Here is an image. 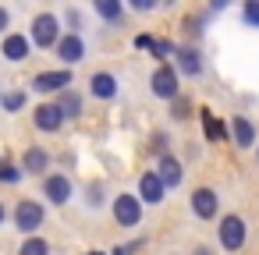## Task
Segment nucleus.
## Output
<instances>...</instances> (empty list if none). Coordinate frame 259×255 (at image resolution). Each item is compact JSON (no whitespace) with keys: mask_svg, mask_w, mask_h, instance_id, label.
I'll return each mask as SVG.
<instances>
[{"mask_svg":"<svg viewBox=\"0 0 259 255\" xmlns=\"http://www.w3.org/2000/svg\"><path fill=\"white\" fill-rule=\"evenodd\" d=\"M32 46H39V50H50V46H57L61 43V22H57V15H36L32 18Z\"/></svg>","mask_w":259,"mask_h":255,"instance_id":"f257e3e1","label":"nucleus"},{"mask_svg":"<svg viewBox=\"0 0 259 255\" xmlns=\"http://www.w3.org/2000/svg\"><path fill=\"white\" fill-rule=\"evenodd\" d=\"M217 237H220V248H224V251H241V244H245V237H248V227H245L241 216L227 213V216L220 220V227H217Z\"/></svg>","mask_w":259,"mask_h":255,"instance_id":"f03ea898","label":"nucleus"},{"mask_svg":"<svg viewBox=\"0 0 259 255\" xmlns=\"http://www.w3.org/2000/svg\"><path fill=\"white\" fill-rule=\"evenodd\" d=\"M43 216H47V209H43L39 202H32V198H22V202L15 206V227H18L22 234H36V230L43 227Z\"/></svg>","mask_w":259,"mask_h":255,"instance_id":"7ed1b4c3","label":"nucleus"},{"mask_svg":"<svg viewBox=\"0 0 259 255\" xmlns=\"http://www.w3.org/2000/svg\"><path fill=\"white\" fill-rule=\"evenodd\" d=\"M149 85H153V96H160V99L170 103V99L181 92V85H178V68H174V64H160V68L153 71Z\"/></svg>","mask_w":259,"mask_h":255,"instance_id":"20e7f679","label":"nucleus"},{"mask_svg":"<svg viewBox=\"0 0 259 255\" xmlns=\"http://www.w3.org/2000/svg\"><path fill=\"white\" fill-rule=\"evenodd\" d=\"M114 220L121 223V227H139L142 223V195L135 198V195H117L114 198Z\"/></svg>","mask_w":259,"mask_h":255,"instance_id":"39448f33","label":"nucleus"},{"mask_svg":"<svg viewBox=\"0 0 259 255\" xmlns=\"http://www.w3.org/2000/svg\"><path fill=\"white\" fill-rule=\"evenodd\" d=\"M139 195H142V202H149V206H160V202H163L167 184H163L160 170H146V174H142V181H139Z\"/></svg>","mask_w":259,"mask_h":255,"instance_id":"423d86ee","label":"nucleus"},{"mask_svg":"<svg viewBox=\"0 0 259 255\" xmlns=\"http://www.w3.org/2000/svg\"><path fill=\"white\" fill-rule=\"evenodd\" d=\"M192 213H195L199 220H213V216L220 213L217 191H213V188H195V191H192Z\"/></svg>","mask_w":259,"mask_h":255,"instance_id":"0eeeda50","label":"nucleus"},{"mask_svg":"<svg viewBox=\"0 0 259 255\" xmlns=\"http://www.w3.org/2000/svg\"><path fill=\"white\" fill-rule=\"evenodd\" d=\"M54 50H57V57H61L64 64H78V61H85V39H82L78 32L61 36V43H57Z\"/></svg>","mask_w":259,"mask_h":255,"instance_id":"6e6552de","label":"nucleus"},{"mask_svg":"<svg viewBox=\"0 0 259 255\" xmlns=\"http://www.w3.org/2000/svg\"><path fill=\"white\" fill-rule=\"evenodd\" d=\"M68 117H64V110H61V103H43V107H36V128L39 131H61V124H64Z\"/></svg>","mask_w":259,"mask_h":255,"instance_id":"1a4fd4ad","label":"nucleus"},{"mask_svg":"<svg viewBox=\"0 0 259 255\" xmlns=\"http://www.w3.org/2000/svg\"><path fill=\"white\" fill-rule=\"evenodd\" d=\"M231 138H234V145H238V149H252V145H259L255 124H252L248 117H241V114L231 121Z\"/></svg>","mask_w":259,"mask_h":255,"instance_id":"9d476101","label":"nucleus"},{"mask_svg":"<svg viewBox=\"0 0 259 255\" xmlns=\"http://www.w3.org/2000/svg\"><path fill=\"white\" fill-rule=\"evenodd\" d=\"M43 195H47L54 206H64V202L71 198V181H68L64 174H50V177H43Z\"/></svg>","mask_w":259,"mask_h":255,"instance_id":"9b49d317","label":"nucleus"},{"mask_svg":"<svg viewBox=\"0 0 259 255\" xmlns=\"http://www.w3.org/2000/svg\"><path fill=\"white\" fill-rule=\"evenodd\" d=\"M64 85H71V71H43V75H36V82H32L36 92H61Z\"/></svg>","mask_w":259,"mask_h":255,"instance_id":"f8f14e48","label":"nucleus"},{"mask_svg":"<svg viewBox=\"0 0 259 255\" xmlns=\"http://www.w3.org/2000/svg\"><path fill=\"white\" fill-rule=\"evenodd\" d=\"M4 57L8 61H29V50H32V39H25L22 32H11V36H4Z\"/></svg>","mask_w":259,"mask_h":255,"instance_id":"ddd939ff","label":"nucleus"},{"mask_svg":"<svg viewBox=\"0 0 259 255\" xmlns=\"http://www.w3.org/2000/svg\"><path fill=\"white\" fill-rule=\"evenodd\" d=\"M174 57H178V71L181 75H188V78H199L202 75V57H199L195 46H181Z\"/></svg>","mask_w":259,"mask_h":255,"instance_id":"4468645a","label":"nucleus"},{"mask_svg":"<svg viewBox=\"0 0 259 255\" xmlns=\"http://www.w3.org/2000/svg\"><path fill=\"white\" fill-rule=\"evenodd\" d=\"M156 170H160V177H163V184H167V188H178V184H181V177H185V167H181L170 152H163V156H160Z\"/></svg>","mask_w":259,"mask_h":255,"instance_id":"2eb2a0df","label":"nucleus"},{"mask_svg":"<svg viewBox=\"0 0 259 255\" xmlns=\"http://www.w3.org/2000/svg\"><path fill=\"white\" fill-rule=\"evenodd\" d=\"M22 170H25V174H43V170H50V156H47V149L29 145L25 156H22Z\"/></svg>","mask_w":259,"mask_h":255,"instance_id":"dca6fc26","label":"nucleus"},{"mask_svg":"<svg viewBox=\"0 0 259 255\" xmlns=\"http://www.w3.org/2000/svg\"><path fill=\"white\" fill-rule=\"evenodd\" d=\"M199 117H202V131H206L209 142H224V138H227V124H224L213 110H199Z\"/></svg>","mask_w":259,"mask_h":255,"instance_id":"f3484780","label":"nucleus"},{"mask_svg":"<svg viewBox=\"0 0 259 255\" xmlns=\"http://www.w3.org/2000/svg\"><path fill=\"white\" fill-rule=\"evenodd\" d=\"M93 96H96V99H114V96H117V78L107 75V71L93 75Z\"/></svg>","mask_w":259,"mask_h":255,"instance_id":"a211bd4d","label":"nucleus"},{"mask_svg":"<svg viewBox=\"0 0 259 255\" xmlns=\"http://www.w3.org/2000/svg\"><path fill=\"white\" fill-rule=\"evenodd\" d=\"M57 103H61V110H64L68 121H75V117L82 114V96L71 92V89H61V99H57Z\"/></svg>","mask_w":259,"mask_h":255,"instance_id":"6ab92c4d","label":"nucleus"},{"mask_svg":"<svg viewBox=\"0 0 259 255\" xmlns=\"http://www.w3.org/2000/svg\"><path fill=\"white\" fill-rule=\"evenodd\" d=\"M96 4V15L103 18V22H121V0H93Z\"/></svg>","mask_w":259,"mask_h":255,"instance_id":"aec40b11","label":"nucleus"},{"mask_svg":"<svg viewBox=\"0 0 259 255\" xmlns=\"http://www.w3.org/2000/svg\"><path fill=\"white\" fill-rule=\"evenodd\" d=\"M170 117H174V121H188V117H192V99L178 92V96L170 99Z\"/></svg>","mask_w":259,"mask_h":255,"instance_id":"412c9836","label":"nucleus"},{"mask_svg":"<svg viewBox=\"0 0 259 255\" xmlns=\"http://www.w3.org/2000/svg\"><path fill=\"white\" fill-rule=\"evenodd\" d=\"M241 22L248 29H259V0H245L241 4Z\"/></svg>","mask_w":259,"mask_h":255,"instance_id":"4be33fe9","label":"nucleus"},{"mask_svg":"<svg viewBox=\"0 0 259 255\" xmlns=\"http://www.w3.org/2000/svg\"><path fill=\"white\" fill-rule=\"evenodd\" d=\"M18 255H50V244L43 241V237H29L25 244H22V251Z\"/></svg>","mask_w":259,"mask_h":255,"instance_id":"5701e85b","label":"nucleus"},{"mask_svg":"<svg viewBox=\"0 0 259 255\" xmlns=\"http://www.w3.org/2000/svg\"><path fill=\"white\" fill-rule=\"evenodd\" d=\"M174 54H178V46H174V43H167V39H156V43H153V57H156L160 64H163L167 57H174Z\"/></svg>","mask_w":259,"mask_h":255,"instance_id":"b1692460","label":"nucleus"},{"mask_svg":"<svg viewBox=\"0 0 259 255\" xmlns=\"http://www.w3.org/2000/svg\"><path fill=\"white\" fill-rule=\"evenodd\" d=\"M22 174H25V170H18L15 163H4V167H0V181H4V184H18Z\"/></svg>","mask_w":259,"mask_h":255,"instance_id":"393cba45","label":"nucleus"},{"mask_svg":"<svg viewBox=\"0 0 259 255\" xmlns=\"http://www.w3.org/2000/svg\"><path fill=\"white\" fill-rule=\"evenodd\" d=\"M185 32L195 39V36H202V15H188L185 18Z\"/></svg>","mask_w":259,"mask_h":255,"instance_id":"a878e982","label":"nucleus"},{"mask_svg":"<svg viewBox=\"0 0 259 255\" xmlns=\"http://www.w3.org/2000/svg\"><path fill=\"white\" fill-rule=\"evenodd\" d=\"M25 107V92H8L4 96V110H22Z\"/></svg>","mask_w":259,"mask_h":255,"instance_id":"bb28decb","label":"nucleus"},{"mask_svg":"<svg viewBox=\"0 0 259 255\" xmlns=\"http://www.w3.org/2000/svg\"><path fill=\"white\" fill-rule=\"evenodd\" d=\"M124 4H128L132 11H153V8L160 4V0H124Z\"/></svg>","mask_w":259,"mask_h":255,"instance_id":"cd10ccee","label":"nucleus"},{"mask_svg":"<svg viewBox=\"0 0 259 255\" xmlns=\"http://www.w3.org/2000/svg\"><path fill=\"white\" fill-rule=\"evenodd\" d=\"M167 142H170L167 135H153V145H149V149H153L156 156H163V152H167Z\"/></svg>","mask_w":259,"mask_h":255,"instance_id":"c85d7f7f","label":"nucleus"},{"mask_svg":"<svg viewBox=\"0 0 259 255\" xmlns=\"http://www.w3.org/2000/svg\"><path fill=\"white\" fill-rule=\"evenodd\" d=\"M153 43H156L153 36H135V46H139V50H153Z\"/></svg>","mask_w":259,"mask_h":255,"instance_id":"c756f323","label":"nucleus"},{"mask_svg":"<svg viewBox=\"0 0 259 255\" xmlns=\"http://www.w3.org/2000/svg\"><path fill=\"white\" fill-rule=\"evenodd\" d=\"M68 25L78 32V29H82V15H78V11H71V15H68Z\"/></svg>","mask_w":259,"mask_h":255,"instance_id":"7c9ffc66","label":"nucleus"},{"mask_svg":"<svg viewBox=\"0 0 259 255\" xmlns=\"http://www.w3.org/2000/svg\"><path fill=\"white\" fill-rule=\"evenodd\" d=\"M206 4H209V11H224V8L231 4V0H206Z\"/></svg>","mask_w":259,"mask_h":255,"instance_id":"2f4dec72","label":"nucleus"},{"mask_svg":"<svg viewBox=\"0 0 259 255\" xmlns=\"http://www.w3.org/2000/svg\"><path fill=\"white\" fill-rule=\"evenodd\" d=\"M8 25H11V15H8L4 8H0V32H8Z\"/></svg>","mask_w":259,"mask_h":255,"instance_id":"473e14b6","label":"nucleus"},{"mask_svg":"<svg viewBox=\"0 0 259 255\" xmlns=\"http://www.w3.org/2000/svg\"><path fill=\"white\" fill-rule=\"evenodd\" d=\"M195 255H217V251H213V248H206V244H199V248H195Z\"/></svg>","mask_w":259,"mask_h":255,"instance_id":"72a5a7b5","label":"nucleus"},{"mask_svg":"<svg viewBox=\"0 0 259 255\" xmlns=\"http://www.w3.org/2000/svg\"><path fill=\"white\" fill-rule=\"evenodd\" d=\"M4 216H8V209H4V202H0V223H4Z\"/></svg>","mask_w":259,"mask_h":255,"instance_id":"f704fd0d","label":"nucleus"},{"mask_svg":"<svg viewBox=\"0 0 259 255\" xmlns=\"http://www.w3.org/2000/svg\"><path fill=\"white\" fill-rule=\"evenodd\" d=\"M89 255H107V251H89Z\"/></svg>","mask_w":259,"mask_h":255,"instance_id":"c9c22d12","label":"nucleus"},{"mask_svg":"<svg viewBox=\"0 0 259 255\" xmlns=\"http://www.w3.org/2000/svg\"><path fill=\"white\" fill-rule=\"evenodd\" d=\"M163 4H174V0H163Z\"/></svg>","mask_w":259,"mask_h":255,"instance_id":"e433bc0d","label":"nucleus"},{"mask_svg":"<svg viewBox=\"0 0 259 255\" xmlns=\"http://www.w3.org/2000/svg\"><path fill=\"white\" fill-rule=\"evenodd\" d=\"M255 160H259V149H255Z\"/></svg>","mask_w":259,"mask_h":255,"instance_id":"4c0bfd02","label":"nucleus"}]
</instances>
